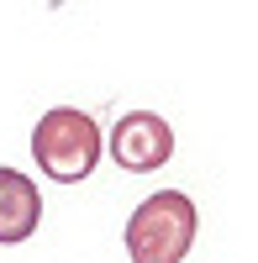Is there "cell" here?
I'll return each instance as SVG.
<instances>
[{"label":"cell","instance_id":"obj_2","mask_svg":"<svg viewBox=\"0 0 258 263\" xmlns=\"http://www.w3.org/2000/svg\"><path fill=\"white\" fill-rule=\"evenodd\" d=\"M100 153H105V137H100L95 116L79 111V105H53V111L37 121V132H32V158L58 184L90 179L95 163H100Z\"/></svg>","mask_w":258,"mask_h":263},{"label":"cell","instance_id":"obj_4","mask_svg":"<svg viewBox=\"0 0 258 263\" xmlns=\"http://www.w3.org/2000/svg\"><path fill=\"white\" fill-rule=\"evenodd\" d=\"M42 221V195L21 168H0V248L27 242Z\"/></svg>","mask_w":258,"mask_h":263},{"label":"cell","instance_id":"obj_3","mask_svg":"<svg viewBox=\"0 0 258 263\" xmlns=\"http://www.w3.org/2000/svg\"><path fill=\"white\" fill-rule=\"evenodd\" d=\"M105 147H111L116 168H126V174H153V168H163L169 158H174V126H169L163 116H153V111H126L111 126Z\"/></svg>","mask_w":258,"mask_h":263},{"label":"cell","instance_id":"obj_1","mask_svg":"<svg viewBox=\"0 0 258 263\" xmlns=\"http://www.w3.org/2000/svg\"><path fill=\"white\" fill-rule=\"evenodd\" d=\"M195 200L185 190H158L126 216V253L132 263H185L195 248Z\"/></svg>","mask_w":258,"mask_h":263}]
</instances>
